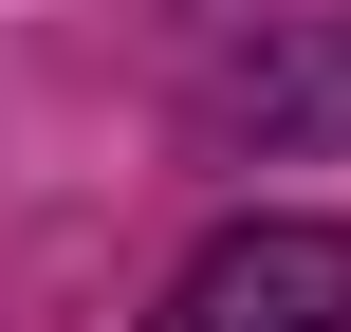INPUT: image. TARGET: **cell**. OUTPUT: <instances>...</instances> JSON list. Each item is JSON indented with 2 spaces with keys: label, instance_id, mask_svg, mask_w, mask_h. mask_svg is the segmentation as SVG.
Masks as SVG:
<instances>
[{
  "label": "cell",
  "instance_id": "1",
  "mask_svg": "<svg viewBox=\"0 0 351 332\" xmlns=\"http://www.w3.org/2000/svg\"><path fill=\"white\" fill-rule=\"evenodd\" d=\"M148 332H351V222H222Z\"/></svg>",
  "mask_w": 351,
  "mask_h": 332
}]
</instances>
